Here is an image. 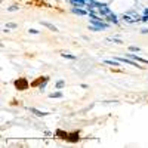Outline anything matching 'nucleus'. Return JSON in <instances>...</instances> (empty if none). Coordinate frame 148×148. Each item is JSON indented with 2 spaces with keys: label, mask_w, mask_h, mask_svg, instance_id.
I'll return each instance as SVG.
<instances>
[{
  "label": "nucleus",
  "mask_w": 148,
  "mask_h": 148,
  "mask_svg": "<svg viewBox=\"0 0 148 148\" xmlns=\"http://www.w3.org/2000/svg\"><path fill=\"white\" fill-rule=\"evenodd\" d=\"M71 4L76 6V8H87L86 0H71Z\"/></svg>",
  "instance_id": "nucleus-1"
},
{
  "label": "nucleus",
  "mask_w": 148,
  "mask_h": 148,
  "mask_svg": "<svg viewBox=\"0 0 148 148\" xmlns=\"http://www.w3.org/2000/svg\"><path fill=\"white\" fill-rule=\"evenodd\" d=\"M30 111H31L33 114H36L37 117H45V116H49V113H46V111L43 113V111H40V110H37V108H33V107L30 108Z\"/></svg>",
  "instance_id": "nucleus-2"
},
{
  "label": "nucleus",
  "mask_w": 148,
  "mask_h": 148,
  "mask_svg": "<svg viewBox=\"0 0 148 148\" xmlns=\"http://www.w3.org/2000/svg\"><path fill=\"white\" fill-rule=\"evenodd\" d=\"M118 59V62H124V64H129V65H135V67H139L138 64H136L135 61H132V59H127V58H116ZM141 68V67H139Z\"/></svg>",
  "instance_id": "nucleus-3"
},
{
  "label": "nucleus",
  "mask_w": 148,
  "mask_h": 148,
  "mask_svg": "<svg viewBox=\"0 0 148 148\" xmlns=\"http://www.w3.org/2000/svg\"><path fill=\"white\" fill-rule=\"evenodd\" d=\"M73 12L74 13H77V15H87V13H89V10H85L83 8H73Z\"/></svg>",
  "instance_id": "nucleus-4"
},
{
  "label": "nucleus",
  "mask_w": 148,
  "mask_h": 148,
  "mask_svg": "<svg viewBox=\"0 0 148 148\" xmlns=\"http://www.w3.org/2000/svg\"><path fill=\"white\" fill-rule=\"evenodd\" d=\"M105 19H107V21H110V22H113V24H117V22H118V19H117V16H116V15H114L113 12H111V13H110V15H107V16H105Z\"/></svg>",
  "instance_id": "nucleus-5"
},
{
  "label": "nucleus",
  "mask_w": 148,
  "mask_h": 148,
  "mask_svg": "<svg viewBox=\"0 0 148 148\" xmlns=\"http://www.w3.org/2000/svg\"><path fill=\"white\" fill-rule=\"evenodd\" d=\"M42 25H43V27H47V28H49V30H52V31H58V30H56V27H55V25L49 24V22H45V21H42Z\"/></svg>",
  "instance_id": "nucleus-6"
},
{
  "label": "nucleus",
  "mask_w": 148,
  "mask_h": 148,
  "mask_svg": "<svg viewBox=\"0 0 148 148\" xmlns=\"http://www.w3.org/2000/svg\"><path fill=\"white\" fill-rule=\"evenodd\" d=\"M104 64L113 65V67H118V59H116V61H110V59H107V61H104Z\"/></svg>",
  "instance_id": "nucleus-7"
},
{
  "label": "nucleus",
  "mask_w": 148,
  "mask_h": 148,
  "mask_svg": "<svg viewBox=\"0 0 148 148\" xmlns=\"http://www.w3.org/2000/svg\"><path fill=\"white\" fill-rule=\"evenodd\" d=\"M61 56L65 58V59H76L74 55H71V53H61Z\"/></svg>",
  "instance_id": "nucleus-8"
},
{
  "label": "nucleus",
  "mask_w": 148,
  "mask_h": 148,
  "mask_svg": "<svg viewBox=\"0 0 148 148\" xmlns=\"http://www.w3.org/2000/svg\"><path fill=\"white\" fill-rule=\"evenodd\" d=\"M16 87H21V89H25V87H27V83H25V81H21V83H16Z\"/></svg>",
  "instance_id": "nucleus-9"
},
{
  "label": "nucleus",
  "mask_w": 148,
  "mask_h": 148,
  "mask_svg": "<svg viewBox=\"0 0 148 148\" xmlns=\"http://www.w3.org/2000/svg\"><path fill=\"white\" fill-rule=\"evenodd\" d=\"M64 85H65V83H64V80H59L58 83H56V87H58V89H61V87H64Z\"/></svg>",
  "instance_id": "nucleus-10"
},
{
  "label": "nucleus",
  "mask_w": 148,
  "mask_h": 148,
  "mask_svg": "<svg viewBox=\"0 0 148 148\" xmlns=\"http://www.w3.org/2000/svg\"><path fill=\"white\" fill-rule=\"evenodd\" d=\"M61 96H62L61 92H56V93H52V95H51V98H61Z\"/></svg>",
  "instance_id": "nucleus-11"
},
{
  "label": "nucleus",
  "mask_w": 148,
  "mask_h": 148,
  "mask_svg": "<svg viewBox=\"0 0 148 148\" xmlns=\"http://www.w3.org/2000/svg\"><path fill=\"white\" fill-rule=\"evenodd\" d=\"M108 42H116V43H122L120 39H108Z\"/></svg>",
  "instance_id": "nucleus-12"
},
{
  "label": "nucleus",
  "mask_w": 148,
  "mask_h": 148,
  "mask_svg": "<svg viewBox=\"0 0 148 148\" xmlns=\"http://www.w3.org/2000/svg\"><path fill=\"white\" fill-rule=\"evenodd\" d=\"M28 33H30V34H39V31H37V30H28Z\"/></svg>",
  "instance_id": "nucleus-13"
},
{
  "label": "nucleus",
  "mask_w": 148,
  "mask_h": 148,
  "mask_svg": "<svg viewBox=\"0 0 148 148\" xmlns=\"http://www.w3.org/2000/svg\"><path fill=\"white\" fill-rule=\"evenodd\" d=\"M18 9V6H10V8H8V10H10V12H13V10H16Z\"/></svg>",
  "instance_id": "nucleus-14"
},
{
  "label": "nucleus",
  "mask_w": 148,
  "mask_h": 148,
  "mask_svg": "<svg viewBox=\"0 0 148 148\" xmlns=\"http://www.w3.org/2000/svg\"><path fill=\"white\" fill-rule=\"evenodd\" d=\"M130 51H132V52H139L141 49H139V47H133V46H132V47H130Z\"/></svg>",
  "instance_id": "nucleus-15"
},
{
  "label": "nucleus",
  "mask_w": 148,
  "mask_h": 148,
  "mask_svg": "<svg viewBox=\"0 0 148 148\" xmlns=\"http://www.w3.org/2000/svg\"><path fill=\"white\" fill-rule=\"evenodd\" d=\"M142 33H144V34H148V28H144V30H142Z\"/></svg>",
  "instance_id": "nucleus-16"
}]
</instances>
